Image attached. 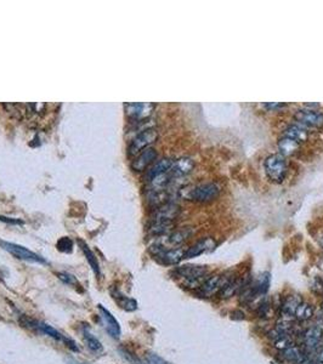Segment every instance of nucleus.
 <instances>
[{
	"mask_svg": "<svg viewBox=\"0 0 323 364\" xmlns=\"http://www.w3.org/2000/svg\"><path fill=\"white\" fill-rule=\"evenodd\" d=\"M265 172L270 180L282 182L287 175V162L281 154H271L265 159Z\"/></svg>",
	"mask_w": 323,
	"mask_h": 364,
	"instance_id": "nucleus-1",
	"label": "nucleus"
},
{
	"mask_svg": "<svg viewBox=\"0 0 323 364\" xmlns=\"http://www.w3.org/2000/svg\"><path fill=\"white\" fill-rule=\"evenodd\" d=\"M319 104H306L302 109L295 112L294 118L300 125L311 126V128H321L323 126V112L315 108Z\"/></svg>",
	"mask_w": 323,
	"mask_h": 364,
	"instance_id": "nucleus-2",
	"label": "nucleus"
},
{
	"mask_svg": "<svg viewBox=\"0 0 323 364\" xmlns=\"http://www.w3.org/2000/svg\"><path fill=\"white\" fill-rule=\"evenodd\" d=\"M219 187L215 183H202L195 186L187 192L186 198L200 203H208L214 200L219 195Z\"/></svg>",
	"mask_w": 323,
	"mask_h": 364,
	"instance_id": "nucleus-3",
	"label": "nucleus"
},
{
	"mask_svg": "<svg viewBox=\"0 0 323 364\" xmlns=\"http://www.w3.org/2000/svg\"><path fill=\"white\" fill-rule=\"evenodd\" d=\"M0 247H1L4 250H6V252H9L11 255H13L15 258L20 259V260L29 261V263H39V264L46 263V261L44 260L41 256L38 255V254L33 253L32 250H28L27 248L22 247V245L15 244V243L0 241Z\"/></svg>",
	"mask_w": 323,
	"mask_h": 364,
	"instance_id": "nucleus-4",
	"label": "nucleus"
},
{
	"mask_svg": "<svg viewBox=\"0 0 323 364\" xmlns=\"http://www.w3.org/2000/svg\"><path fill=\"white\" fill-rule=\"evenodd\" d=\"M157 139H158V132L156 129H146V130L140 132L129 146V156H135V154L148 148V146L156 142Z\"/></svg>",
	"mask_w": 323,
	"mask_h": 364,
	"instance_id": "nucleus-5",
	"label": "nucleus"
},
{
	"mask_svg": "<svg viewBox=\"0 0 323 364\" xmlns=\"http://www.w3.org/2000/svg\"><path fill=\"white\" fill-rule=\"evenodd\" d=\"M152 252L158 260L165 265H176L184 259L185 252L181 248L176 249H165L163 247H152Z\"/></svg>",
	"mask_w": 323,
	"mask_h": 364,
	"instance_id": "nucleus-6",
	"label": "nucleus"
},
{
	"mask_svg": "<svg viewBox=\"0 0 323 364\" xmlns=\"http://www.w3.org/2000/svg\"><path fill=\"white\" fill-rule=\"evenodd\" d=\"M176 273L181 277L186 278L187 282L195 284L193 286H197L196 283L198 285H202V283L200 282L201 279L207 274V269L203 266H195V265H185V266H180L176 269Z\"/></svg>",
	"mask_w": 323,
	"mask_h": 364,
	"instance_id": "nucleus-7",
	"label": "nucleus"
},
{
	"mask_svg": "<svg viewBox=\"0 0 323 364\" xmlns=\"http://www.w3.org/2000/svg\"><path fill=\"white\" fill-rule=\"evenodd\" d=\"M180 214V208L179 205L174 203H165L159 206L154 212L153 223L164 222V223H173L174 220Z\"/></svg>",
	"mask_w": 323,
	"mask_h": 364,
	"instance_id": "nucleus-8",
	"label": "nucleus"
},
{
	"mask_svg": "<svg viewBox=\"0 0 323 364\" xmlns=\"http://www.w3.org/2000/svg\"><path fill=\"white\" fill-rule=\"evenodd\" d=\"M154 109L153 103H129L125 106L128 117L135 120H142L148 118Z\"/></svg>",
	"mask_w": 323,
	"mask_h": 364,
	"instance_id": "nucleus-9",
	"label": "nucleus"
},
{
	"mask_svg": "<svg viewBox=\"0 0 323 364\" xmlns=\"http://www.w3.org/2000/svg\"><path fill=\"white\" fill-rule=\"evenodd\" d=\"M99 311L101 313V318L104 321L105 329L107 330V333L112 336L113 339H119L120 336V325L118 323L117 319L114 318V316L109 312L107 308H105L102 305H99Z\"/></svg>",
	"mask_w": 323,
	"mask_h": 364,
	"instance_id": "nucleus-10",
	"label": "nucleus"
},
{
	"mask_svg": "<svg viewBox=\"0 0 323 364\" xmlns=\"http://www.w3.org/2000/svg\"><path fill=\"white\" fill-rule=\"evenodd\" d=\"M228 282H226L223 275L214 274L204 280V282L202 283V285H201V289H202V293L204 295H212V294L216 293V291L221 290V289Z\"/></svg>",
	"mask_w": 323,
	"mask_h": 364,
	"instance_id": "nucleus-11",
	"label": "nucleus"
},
{
	"mask_svg": "<svg viewBox=\"0 0 323 364\" xmlns=\"http://www.w3.org/2000/svg\"><path fill=\"white\" fill-rule=\"evenodd\" d=\"M157 158V152L154 148H146L141 153L137 156V158L132 162V169L135 172H143L148 165L153 163L154 159Z\"/></svg>",
	"mask_w": 323,
	"mask_h": 364,
	"instance_id": "nucleus-12",
	"label": "nucleus"
},
{
	"mask_svg": "<svg viewBox=\"0 0 323 364\" xmlns=\"http://www.w3.org/2000/svg\"><path fill=\"white\" fill-rule=\"evenodd\" d=\"M37 328H39L41 332H43L44 334H46V335H49L50 338L55 339V340H57V341H62V343L67 344V346L71 347L72 350H74V351H78V347L76 346V344H74L73 341L71 340V339L66 338L65 335H62V334H61L60 332H57V330L55 329L54 327H51V325H49L46 323H41V322H38Z\"/></svg>",
	"mask_w": 323,
	"mask_h": 364,
	"instance_id": "nucleus-13",
	"label": "nucleus"
},
{
	"mask_svg": "<svg viewBox=\"0 0 323 364\" xmlns=\"http://www.w3.org/2000/svg\"><path fill=\"white\" fill-rule=\"evenodd\" d=\"M283 136L291 137V139L295 140L297 142L303 143L308 141L309 131L303 125H300V124H291V125H288L284 129Z\"/></svg>",
	"mask_w": 323,
	"mask_h": 364,
	"instance_id": "nucleus-14",
	"label": "nucleus"
},
{
	"mask_svg": "<svg viewBox=\"0 0 323 364\" xmlns=\"http://www.w3.org/2000/svg\"><path fill=\"white\" fill-rule=\"evenodd\" d=\"M323 336V327L320 324L314 325L310 329L306 330L305 335H304V340H305L306 346L309 349H316L319 344L321 343Z\"/></svg>",
	"mask_w": 323,
	"mask_h": 364,
	"instance_id": "nucleus-15",
	"label": "nucleus"
},
{
	"mask_svg": "<svg viewBox=\"0 0 323 364\" xmlns=\"http://www.w3.org/2000/svg\"><path fill=\"white\" fill-rule=\"evenodd\" d=\"M193 168H195V163H193L192 159L184 157V158H180L176 162H174L170 172H172L173 176H185L191 173Z\"/></svg>",
	"mask_w": 323,
	"mask_h": 364,
	"instance_id": "nucleus-16",
	"label": "nucleus"
},
{
	"mask_svg": "<svg viewBox=\"0 0 323 364\" xmlns=\"http://www.w3.org/2000/svg\"><path fill=\"white\" fill-rule=\"evenodd\" d=\"M278 150L281 152L282 157H291L294 156L297 152L300 150V143L297 142L295 140L291 139V137L283 136L278 141Z\"/></svg>",
	"mask_w": 323,
	"mask_h": 364,
	"instance_id": "nucleus-17",
	"label": "nucleus"
},
{
	"mask_svg": "<svg viewBox=\"0 0 323 364\" xmlns=\"http://www.w3.org/2000/svg\"><path fill=\"white\" fill-rule=\"evenodd\" d=\"M213 247V241L211 238H204L202 241L197 242L196 244H193L191 248L186 250L184 254V259H192L197 258V256L202 255L203 253H206L207 250H209V248Z\"/></svg>",
	"mask_w": 323,
	"mask_h": 364,
	"instance_id": "nucleus-18",
	"label": "nucleus"
},
{
	"mask_svg": "<svg viewBox=\"0 0 323 364\" xmlns=\"http://www.w3.org/2000/svg\"><path fill=\"white\" fill-rule=\"evenodd\" d=\"M300 303V299L294 295L286 297L282 303V319L284 321H291L294 318L295 311H297L298 306Z\"/></svg>",
	"mask_w": 323,
	"mask_h": 364,
	"instance_id": "nucleus-19",
	"label": "nucleus"
},
{
	"mask_svg": "<svg viewBox=\"0 0 323 364\" xmlns=\"http://www.w3.org/2000/svg\"><path fill=\"white\" fill-rule=\"evenodd\" d=\"M173 164H174V161H172L170 158H164V159H161L159 162H157L156 164H154L153 167L148 170L147 180L150 181L153 178H156V176L162 175V174L168 173L169 170H172Z\"/></svg>",
	"mask_w": 323,
	"mask_h": 364,
	"instance_id": "nucleus-20",
	"label": "nucleus"
},
{
	"mask_svg": "<svg viewBox=\"0 0 323 364\" xmlns=\"http://www.w3.org/2000/svg\"><path fill=\"white\" fill-rule=\"evenodd\" d=\"M243 288H244V284H243L242 279L232 280V282H228L225 286H223L221 290H220L219 295L221 299H230V297L238 294Z\"/></svg>",
	"mask_w": 323,
	"mask_h": 364,
	"instance_id": "nucleus-21",
	"label": "nucleus"
},
{
	"mask_svg": "<svg viewBox=\"0 0 323 364\" xmlns=\"http://www.w3.org/2000/svg\"><path fill=\"white\" fill-rule=\"evenodd\" d=\"M79 244H81L83 253H84L85 258H87L88 263H89L90 267L93 269L94 273H95L96 275H99V274H100V265H99V261H98V258H96V255L93 252H91V249L89 247H88V244H85V243L83 241H79Z\"/></svg>",
	"mask_w": 323,
	"mask_h": 364,
	"instance_id": "nucleus-22",
	"label": "nucleus"
},
{
	"mask_svg": "<svg viewBox=\"0 0 323 364\" xmlns=\"http://www.w3.org/2000/svg\"><path fill=\"white\" fill-rule=\"evenodd\" d=\"M314 316V307L308 302H300L299 306H298L297 311H295L294 318H297L298 321H309L310 318H313Z\"/></svg>",
	"mask_w": 323,
	"mask_h": 364,
	"instance_id": "nucleus-23",
	"label": "nucleus"
},
{
	"mask_svg": "<svg viewBox=\"0 0 323 364\" xmlns=\"http://www.w3.org/2000/svg\"><path fill=\"white\" fill-rule=\"evenodd\" d=\"M192 234L191 228H182V230L175 231L168 237V243L170 245H181L185 241H187L190 236Z\"/></svg>",
	"mask_w": 323,
	"mask_h": 364,
	"instance_id": "nucleus-24",
	"label": "nucleus"
},
{
	"mask_svg": "<svg viewBox=\"0 0 323 364\" xmlns=\"http://www.w3.org/2000/svg\"><path fill=\"white\" fill-rule=\"evenodd\" d=\"M83 338H84V341L85 344H87L88 349L90 350V351L95 352V354H98V352H101L102 351V344L100 343V340H99L96 336H94L93 334H91L89 330L85 329L84 332H83Z\"/></svg>",
	"mask_w": 323,
	"mask_h": 364,
	"instance_id": "nucleus-25",
	"label": "nucleus"
},
{
	"mask_svg": "<svg viewBox=\"0 0 323 364\" xmlns=\"http://www.w3.org/2000/svg\"><path fill=\"white\" fill-rule=\"evenodd\" d=\"M113 299L118 302V305H119L123 310L134 311L137 308V302L135 301L134 299H130V297H126L120 294H113Z\"/></svg>",
	"mask_w": 323,
	"mask_h": 364,
	"instance_id": "nucleus-26",
	"label": "nucleus"
},
{
	"mask_svg": "<svg viewBox=\"0 0 323 364\" xmlns=\"http://www.w3.org/2000/svg\"><path fill=\"white\" fill-rule=\"evenodd\" d=\"M269 286H270V277L269 274H263L258 278L256 280L255 285L253 286V291L255 295H264L267 293L269 290Z\"/></svg>",
	"mask_w": 323,
	"mask_h": 364,
	"instance_id": "nucleus-27",
	"label": "nucleus"
},
{
	"mask_svg": "<svg viewBox=\"0 0 323 364\" xmlns=\"http://www.w3.org/2000/svg\"><path fill=\"white\" fill-rule=\"evenodd\" d=\"M283 357L284 360L291 363H300L304 358L300 350L295 346H291L288 349L283 350Z\"/></svg>",
	"mask_w": 323,
	"mask_h": 364,
	"instance_id": "nucleus-28",
	"label": "nucleus"
},
{
	"mask_svg": "<svg viewBox=\"0 0 323 364\" xmlns=\"http://www.w3.org/2000/svg\"><path fill=\"white\" fill-rule=\"evenodd\" d=\"M57 277H59V279L62 280L63 283L67 284V285L74 286V288H78V286H81V284H79L78 279H77V278L74 277L73 274H71V273L59 272V273H57Z\"/></svg>",
	"mask_w": 323,
	"mask_h": 364,
	"instance_id": "nucleus-29",
	"label": "nucleus"
},
{
	"mask_svg": "<svg viewBox=\"0 0 323 364\" xmlns=\"http://www.w3.org/2000/svg\"><path fill=\"white\" fill-rule=\"evenodd\" d=\"M56 247L60 252L70 254L72 253V250H73V242H72L70 237H63V238H61L60 241L57 242Z\"/></svg>",
	"mask_w": 323,
	"mask_h": 364,
	"instance_id": "nucleus-30",
	"label": "nucleus"
},
{
	"mask_svg": "<svg viewBox=\"0 0 323 364\" xmlns=\"http://www.w3.org/2000/svg\"><path fill=\"white\" fill-rule=\"evenodd\" d=\"M273 346L278 350H286V349H288V347L292 346V340L288 338V335H283V336H281L277 341L273 343Z\"/></svg>",
	"mask_w": 323,
	"mask_h": 364,
	"instance_id": "nucleus-31",
	"label": "nucleus"
},
{
	"mask_svg": "<svg viewBox=\"0 0 323 364\" xmlns=\"http://www.w3.org/2000/svg\"><path fill=\"white\" fill-rule=\"evenodd\" d=\"M145 364H169L168 362H165L162 357L159 356L154 355V354H148L146 356V361Z\"/></svg>",
	"mask_w": 323,
	"mask_h": 364,
	"instance_id": "nucleus-32",
	"label": "nucleus"
},
{
	"mask_svg": "<svg viewBox=\"0 0 323 364\" xmlns=\"http://www.w3.org/2000/svg\"><path fill=\"white\" fill-rule=\"evenodd\" d=\"M283 335H286V334H282L281 332H278V330L276 329V328H275V329H272L271 332L267 333V338H269L270 340L272 341V343H275V341H277L278 339H280L281 336H283Z\"/></svg>",
	"mask_w": 323,
	"mask_h": 364,
	"instance_id": "nucleus-33",
	"label": "nucleus"
},
{
	"mask_svg": "<svg viewBox=\"0 0 323 364\" xmlns=\"http://www.w3.org/2000/svg\"><path fill=\"white\" fill-rule=\"evenodd\" d=\"M264 107H266V108L278 109V108H283V107H286V103H267V104H264Z\"/></svg>",
	"mask_w": 323,
	"mask_h": 364,
	"instance_id": "nucleus-34",
	"label": "nucleus"
},
{
	"mask_svg": "<svg viewBox=\"0 0 323 364\" xmlns=\"http://www.w3.org/2000/svg\"><path fill=\"white\" fill-rule=\"evenodd\" d=\"M0 221H4V222H9V223H22L21 220H12V219H7V217L4 216H0Z\"/></svg>",
	"mask_w": 323,
	"mask_h": 364,
	"instance_id": "nucleus-35",
	"label": "nucleus"
},
{
	"mask_svg": "<svg viewBox=\"0 0 323 364\" xmlns=\"http://www.w3.org/2000/svg\"><path fill=\"white\" fill-rule=\"evenodd\" d=\"M317 362H320V363H322L323 364V350H321V352H320V354H319V356H317Z\"/></svg>",
	"mask_w": 323,
	"mask_h": 364,
	"instance_id": "nucleus-36",
	"label": "nucleus"
},
{
	"mask_svg": "<svg viewBox=\"0 0 323 364\" xmlns=\"http://www.w3.org/2000/svg\"><path fill=\"white\" fill-rule=\"evenodd\" d=\"M319 243H320V245H321V248L323 249V236L320 237V238H319Z\"/></svg>",
	"mask_w": 323,
	"mask_h": 364,
	"instance_id": "nucleus-37",
	"label": "nucleus"
},
{
	"mask_svg": "<svg viewBox=\"0 0 323 364\" xmlns=\"http://www.w3.org/2000/svg\"><path fill=\"white\" fill-rule=\"evenodd\" d=\"M68 364H83V363H79V362H77V361L70 360V361H68Z\"/></svg>",
	"mask_w": 323,
	"mask_h": 364,
	"instance_id": "nucleus-38",
	"label": "nucleus"
},
{
	"mask_svg": "<svg viewBox=\"0 0 323 364\" xmlns=\"http://www.w3.org/2000/svg\"><path fill=\"white\" fill-rule=\"evenodd\" d=\"M310 364H322V363H320V362H317V361H316V362H313V363H310Z\"/></svg>",
	"mask_w": 323,
	"mask_h": 364,
	"instance_id": "nucleus-39",
	"label": "nucleus"
}]
</instances>
